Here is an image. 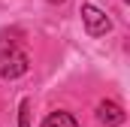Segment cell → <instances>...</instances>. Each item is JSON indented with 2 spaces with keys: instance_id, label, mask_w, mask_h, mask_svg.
Returning <instances> with one entry per match:
<instances>
[{
  "instance_id": "3",
  "label": "cell",
  "mask_w": 130,
  "mask_h": 127,
  "mask_svg": "<svg viewBox=\"0 0 130 127\" xmlns=\"http://www.w3.org/2000/svg\"><path fill=\"white\" fill-rule=\"evenodd\" d=\"M97 121L106 127H121L124 124V109L118 103H112V100H103L97 106Z\"/></svg>"
},
{
  "instance_id": "4",
  "label": "cell",
  "mask_w": 130,
  "mask_h": 127,
  "mask_svg": "<svg viewBox=\"0 0 130 127\" xmlns=\"http://www.w3.org/2000/svg\"><path fill=\"white\" fill-rule=\"evenodd\" d=\"M42 127H79V124H76V118H73L70 112H52V115L42 121Z\"/></svg>"
},
{
  "instance_id": "5",
  "label": "cell",
  "mask_w": 130,
  "mask_h": 127,
  "mask_svg": "<svg viewBox=\"0 0 130 127\" xmlns=\"http://www.w3.org/2000/svg\"><path fill=\"white\" fill-rule=\"evenodd\" d=\"M27 109H30V103L21 100V121H18V127H27Z\"/></svg>"
},
{
  "instance_id": "1",
  "label": "cell",
  "mask_w": 130,
  "mask_h": 127,
  "mask_svg": "<svg viewBox=\"0 0 130 127\" xmlns=\"http://www.w3.org/2000/svg\"><path fill=\"white\" fill-rule=\"evenodd\" d=\"M27 67H30V61L21 49L9 45V49L0 52V79H18V76L27 73Z\"/></svg>"
},
{
  "instance_id": "2",
  "label": "cell",
  "mask_w": 130,
  "mask_h": 127,
  "mask_svg": "<svg viewBox=\"0 0 130 127\" xmlns=\"http://www.w3.org/2000/svg\"><path fill=\"white\" fill-rule=\"evenodd\" d=\"M82 21H85V27H88L91 36H103V33H109V27H112V21L106 18V12L97 9V6H91V3L82 6Z\"/></svg>"
},
{
  "instance_id": "6",
  "label": "cell",
  "mask_w": 130,
  "mask_h": 127,
  "mask_svg": "<svg viewBox=\"0 0 130 127\" xmlns=\"http://www.w3.org/2000/svg\"><path fill=\"white\" fill-rule=\"evenodd\" d=\"M48 3H64V0H48Z\"/></svg>"
}]
</instances>
